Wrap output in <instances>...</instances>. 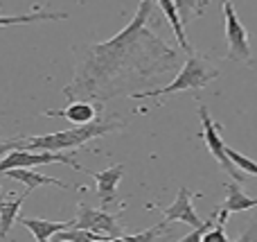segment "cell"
Listing matches in <instances>:
<instances>
[{
  "mask_svg": "<svg viewBox=\"0 0 257 242\" xmlns=\"http://www.w3.org/2000/svg\"><path fill=\"white\" fill-rule=\"evenodd\" d=\"M32 190L25 188V193L18 195L16 199H9V202H5L3 195H0V238H5V235L9 233V229L14 226V222L18 220V213H21V206L23 202L27 199V195H30Z\"/></svg>",
  "mask_w": 257,
  "mask_h": 242,
  "instance_id": "obj_13",
  "label": "cell"
},
{
  "mask_svg": "<svg viewBox=\"0 0 257 242\" xmlns=\"http://www.w3.org/2000/svg\"><path fill=\"white\" fill-rule=\"evenodd\" d=\"M228 156L232 158V163H235V166L239 168L241 172H246V175H253V177H257V163L253 161V158L244 156V154H239L237 149H232V147H228Z\"/></svg>",
  "mask_w": 257,
  "mask_h": 242,
  "instance_id": "obj_18",
  "label": "cell"
},
{
  "mask_svg": "<svg viewBox=\"0 0 257 242\" xmlns=\"http://www.w3.org/2000/svg\"><path fill=\"white\" fill-rule=\"evenodd\" d=\"M199 116H201V122H203V134H201V136H203V140H205V145H208L210 154L217 158V163L232 177V179L241 184V181L246 179V172H241L239 168L232 163V158L228 156V145L223 143L221 134H219V131H221V125L212 120V116H210V111H208V107H205V104H199Z\"/></svg>",
  "mask_w": 257,
  "mask_h": 242,
  "instance_id": "obj_5",
  "label": "cell"
},
{
  "mask_svg": "<svg viewBox=\"0 0 257 242\" xmlns=\"http://www.w3.org/2000/svg\"><path fill=\"white\" fill-rule=\"evenodd\" d=\"M50 163H66L72 170L84 172L81 166L70 156V154L63 152H50V149H27V147H14L12 152H7L0 161V175H5L7 170L14 168H43Z\"/></svg>",
  "mask_w": 257,
  "mask_h": 242,
  "instance_id": "obj_4",
  "label": "cell"
},
{
  "mask_svg": "<svg viewBox=\"0 0 257 242\" xmlns=\"http://www.w3.org/2000/svg\"><path fill=\"white\" fill-rule=\"evenodd\" d=\"M14 147H21V140H9V143H0V156H5L7 152H12Z\"/></svg>",
  "mask_w": 257,
  "mask_h": 242,
  "instance_id": "obj_21",
  "label": "cell"
},
{
  "mask_svg": "<svg viewBox=\"0 0 257 242\" xmlns=\"http://www.w3.org/2000/svg\"><path fill=\"white\" fill-rule=\"evenodd\" d=\"M77 226L90 229L95 233H104L111 240H117L124 235L122 233V224H120V213L111 215L106 211H97V208L86 206V204L77 206Z\"/></svg>",
  "mask_w": 257,
  "mask_h": 242,
  "instance_id": "obj_7",
  "label": "cell"
},
{
  "mask_svg": "<svg viewBox=\"0 0 257 242\" xmlns=\"http://www.w3.org/2000/svg\"><path fill=\"white\" fill-rule=\"evenodd\" d=\"M151 12L154 3L140 0L133 21L113 39L75 48V75L63 95L104 104L138 82H151L154 75L172 70L176 66V50L147 27Z\"/></svg>",
  "mask_w": 257,
  "mask_h": 242,
  "instance_id": "obj_1",
  "label": "cell"
},
{
  "mask_svg": "<svg viewBox=\"0 0 257 242\" xmlns=\"http://www.w3.org/2000/svg\"><path fill=\"white\" fill-rule=\"evenodd\" d=\"M99 111H102V107L95 109L88 100H75L68 109H48L45 116L48 118H66V120L75 122V125H86V122L95 120V118L99 116Z\"/></svg>",
  "mask_w": 257,
  "mask_h": 242,
  "instance_id": "obj_9",
  "label": "cell"
},
{
  "mask_svg": "<svg viewBox=\"0 0 257 242\" xmlns=\"http://www.w3.org/2000/svg\"><path fill=\"white\" fill-rule=\"evenodd\" d=\"M223 224H226V222H219V217H217V224H214L212 229H210L208 233L203 235V240H205V242H212V240H221V242H226V240H228V235H226V231H223Z\"/></svg>",
  "mask_w": 257,
  "mask_h": 242,
  "instance_id": "obj_20",
  "label": "cell"
},
{
  "mask_svg": "<svg viewBox=\"0 0 257 242\" xmlns=\"http://www.w3.org/2000/svg\"><path fill=\"white\" fill-rule=\"evenodd\" d=\"M68 14L63 12H32V14H21V16H0V27L7 25H25V23H39V21H66Z\"/></svg>",
  "mask_w": 257,
  "mask_h": 242,
  "instance_id": "obj_16",
  "label": "cell"
},
{
  "mask_svg": "<svg viewBox=\"0 0 257 242\" xmlns=\"http://www.w3.org/2000/svg\"><path fill=\"white\" fill-rule=\"evenodd\" d=\"M226 193H228V197H226V202L221 204V208H223V211H228V213H241V211H248V208L257 206V199L248 197V195L239 188V181L228 184L226 186Z\"/></svg>",
  "mask_w": 257,
  "mask_h": 242,
  "instance_id": "obj_15",
  "label": "cell"
},
{
  "mask_svg": "<svg viewBox=\"0 0 257 242\" xmlns=\"http://www.w3.org/2000/svg\"><path fill=\"white\" fill-rule=\"evenodd\" d=\"M221 9H223V21H226V41H228L226 57L230 59V61L250 63L253 61V54H250L248 32H246V27L241 25L232 0H221Z\"/></svg>",
  "mask_w": 257,
  "mask_h": 242,
  "instance_id": "obj_6",
  "label": "cell"
},
{
  "mask_svg": "<svg viewBox=\"0 0 257 242\" xmlns=\"http://www.w3.org/2000/svg\"><path fill=\"white\" fill-rule=\"evenodd\" d=\"M124 122L122 120H108V118H95V120L86 122V125H75V129L57 131V134H45V136H30V138H21V147L27 149H50V152H61V149H79L86 143L99 136L113 134V131L122 129Z\"/></svg>",
  "mask_w": 257,
  "mask_h": 242,
  "instance_id": "obj_2",
  "label": "cell"
},
{
  "mask_svg": "<svg viewBox=\"0 0 257 242\" xmlns=\"http://www.w3.org/2000/svg\"><path fill=\"white\" fill-rule=\"evenodd\" d=\"M84 172H88V175L97 181V195H99L104 206L115 202L117 184H120V179L124 177V166H113L104 172H90V170H84Z\"/></svg>",
  "mask_w": 257,
  "mask_h": 242,
  "instance_id": "obj_10",
  "label": "cell"
},
{
  "mask_svg": "<svg viewBox=\"0 0 257 242\" xmlns=\"http://www.w3.org/2000/svg\"><path fill=\"white\" fill-rule=\"evenodd\" d=\"M174 3H176V9L181 14L183 23H190L194 16L203 14V7L208 5V0H174Z\"/></svg>",
  "mask_w": 257,
  "mask_h": 242,
  "instance_id": "obj_17",
  "label": "cell"
},
{
  "mask_svg": "<svg viewBox=\"0 0 257 242\" xmlns=\"http://www.w3.org/2000/svg\"><path fill=\"white\" fill-rule=\"evenodd\" d=\"M21 224L30 231L32 235L36 238V242H45L50 238L59 233V231H66L77 226V220L70 222H50V220H39V217H21Z\"/></svg>",
  "mask_w": 257,
  "mask_h": 242,
  "instance_id": "obj_11",
  "label": "cell"
},
{
  "mask_svg": "<svg viewBox=\"0 0 257 242\" xmlns=\"http://www.w3.org/2000/svg\"><path fill=\"white\" fill-rule=\"evenodd\" d=\"M167 233V222H160V224L151 226L147 231H140V233H133V235H122L124 240H140V242H147V240H156L160 235Z\"/></svg>",
  "mask_w": 257,
  "mask_h": 242,
  "instance_id": "obj_19",
  "label": "cell"
},
{
  "mask_svg": "<svg viewBox=\"0 0 257 242\" xmlns=\"http://www.w3.org/2000/svg\"><path fill=\"white\" fill-rule=\"evenodd\" d=\"M219 77V70L212 68L203 57L199 54H190V59L185 61V66L181 68V72L176 75V79L172 84L163 86V89H151V91H138L131 93L133 100H147V98H163V95H172L178 91H199L203 86H208L212 79Z\"/></svg>",
  "mask_w": 257,
  "mask_h": 242,
  "instance_id": "obj_3",
  "label": "cell"
},
{
  "mask_svg": "<svg viewBox=\"0 0 257 242\" xmlns=\"http://www.w3.org/2000/svg\"><path fill=\"white\" fill-rule=\"evenodd\" d=\"M5 177H9V179H14V181H21V184L25 186V188H30V190L39 188V186H57L59 190L70 188L68 184L54 179V177H45V175H41V172L25 170V168H14V170H7L5 172Z\"/></svg>",
  "mask_w": 257,
  "mask_h": 242,
  "instance_id": "obj_12",
  "label": "cell"
},
{
  "mask_svg": "<svg viewBox=\"0 0 257 242\" xmlns=\"http://www.w3.org/2000/svg\"><path fill=\"white\" fill-rule=\"evenodd\" d=\"M165 222H185V224L194 226V229H199V226H203V222H201V217L196 215L194 206H192V193L190 188H178V195L176 199H174L172 206L165 208Z\"/></svg>",
  "mask_w": 257,
  "mask_h": 242,
  "instance_id": "obj_8",
  "label": "cell"
},
{
  "mask_svg": "<svg viewBox=\"0 0 257 242\" xmlns=\"http://www.w3.org/2000/svg\"><path fill=\"white\" fill-rule=\"evenodd\" d=\"M158 5H160V9H163V14L167 16V21H169V25H172L174 34H176V41H178V45H181V50H185V52L192 54V45L187 43V36H185V23H183L181 14H178L176 3H174V0H158Z\"/></svg>",
  "mask_w": 257,
  "mask_h": 242,
  "instance_id": "obj_14",
  "label": "cell"
}]
</instances>
